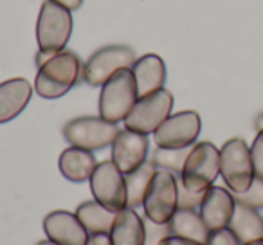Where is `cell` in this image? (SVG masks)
<instances>
[{
	"label": "cell",
	"instance_id": "obj_8",
	"mask_svg": "<svg viewBox=\"0 0 263 245\" xmlns=\"http://www.w3.org/2000/svg\"><path fill=\"white\" fill-rule=\"evenodd\" d=\"M136 60V52L128 45H106L87 60L81 80L90 87H103L116 72L132 69Z\"/></svg>",
	"mask_w": 263,
	"mask_h": 245
},
{
	"label": "cell",
	"instance_id": "obj_18",
	"mask_svg": "<svg viewBox=\"0 0 263 245\" xmlns=\"http://www.w3.org/2000/svg\"><path fill=\"white\" fill-rule=\"evenodd\" d=\"M108 236L112 245H143L144 223L139 213L128 205L117 211Z\"/></svg>",
	"mask_w": 263,
	"mask_h": 245
},
{
	"label": "cell",
	"instance_id": "obj_27",
	"mask_svg": "<svg viewBox=\"0 0 263 245\" xmlns=\"http://www.w3.org/2000/svg\"><path fill=\"white\" fill-rule=\"evenodd\" d=\"M251 159L254 166V175L263 179V130L256 134L254 141L251 144Z\"/></svg>",
	"mask_w": 263,
	"mask_h": 245
},
{
	"label": "cell",
	"instance_id": "obj_30",
	"mask_svg": "<svg viewBox=\"0 0 263 245\" xmlns=\"http://www.w3.org/2000/svg\"><path fill=\"white\" fill-rule=\"evenodd\" d=\"M164 245H205V243H198V241L187 240V238H180V236H170L168 240L164 241Z\"/></svg>",
	"mask_w": 263,
	"mask_h": 245
},
{
	"label": "cell",
	"instance_id": "obj_7",
	"mask_svg": "<svg viewBox=\"0 0 263 245\" xmlns=\"http://www.w3.org/2000/svg\"><path fill=\"white\" fill-rule=\"evenodd\" d=\"M119 128L116 123L92 116L76 117V119L69 121L63 126V137L70 146L83 148L88 152L103 150L106 146H112L116 141Z\"/></svg>",
	"mask_w": 263,
	"mask_h": 245
},
{
	"label": "cell",
	"instance_id": "obj_13",
	"mask_svg": "<svg viewBox=\"0 0 263 245\" xmlns=\"http://www.w3.org/2000/svg\"><path fill=\"white\" fill-rule=\"evenodd\" d=\"M44 233L47 240L62 245H85L88 233L76 216V213L58 209L44 218Z\"/></svg>",
	"mask_w": 263,
	"mask_h": 245
},
{
	"label": "cell",
	"instance_id": "obj_4",
	"mask_svg": "<svg viewBox=\"0 0 263 245\" xmlns=\"http://www.w3.org/2000/svg\"><path fill=\"white\" fill-rule=\"evenodd\" d=\"M137 96V87L132 69H123L116 72L99 92V116L110 123L124 121L134 108Z\"/></svg>",
	"mask_w": 263,
	"mask_h": 245
},
{
	"label": "cell",
	"instance_id": "obj_19",
	"mask_svg": "<svg viewBox=\"0 0 263 245\" xmlns=\"http://www.w3.org/2000/svg\"><path fill=\"white\" fill-rule=\"evenodd\" d=\"M227 227L233 231V234L238 238L240 243L263 238V216L259 215L258 209L249 208L240 202H236V205H234V213Z\"/></svg>",
	"mask_w": 263,
	"mask_h": 245
},
{
	"label": "cell",
	"instance_id": "obj_20",
	"mask_svg": "<svg viewBox=\"0 0 263 245\" xmlns=\"http://www.w3.org/2000/svg\"><path fill=\"white\" fill-rule=\"evenodd\" d=\"M168 223L173 236L187 238L198 243H205L211 233L197 209H177Z\"/></svg>",
	"mask_w": 263,
	"mask_h": 245
},
{
	"label": "cell",
	"instance_id": "obj_25",
	"mask_svg": "<svg viewBox=\"0 0 263 245\" xmlns=\"http://www.w3.org/2000/svg\"><path fill=\"white\" fill-rule=\"evenodd\" d=\"M233 195L236 202L249 205V208H254L259 211V209H263V179L254 177V180H252V184L247 190L241 191V193H233Z\"/></svg>",
	"mask_w": 263,
	"mask_h": 245
},
{
	"label": "cell",
	"instance_id": "obj_9",
	"mask_svg": "<svg viewBox=\"0 0 263 245\" xmlns=\"http://www.w3.org/2000/svg\"><path fill=\"white\" fill-rule=\"evenodd\" d=\"M177 198H179V177L157 169L144 198V216L154 222L168 223L173 213L177 211Z\"/></svg>",
	"mask_w": 263,
	"mask_h": 245
},
{
	"label": "cell",
	"instance_id": "obj_22",
	"mask_svg": "<svg viewBox=\"0 0 263 245\" xmlns=\"http://www.w3.org/2000/svg\"><path fill=\"white\" fill-rule=\"evenodd\" d=\"M155 166L150 161L141 164L137 169L130 173H124V184H126V205L132 209H137L144 204V198L150 190V184L155 175Z\"/></svg>",
	"mask_w": 263,
	"mask_h": 245
},
{
	"label": "cell",
	"instance_id": "obj_15",
	"mask_svg": "<svg viewBox=\"0 0 263 245\" xmlns=\"http://www.w3.org/2000/svg\"><path fill=\"white\" fill-rule=\"evenodd\" d=\"M33 87L26 78H13L0 83V125L9 123L29 105Z\"/></svg>",
	"mask_w": 263,
	"mask_h": 245
},
{
	"label": "cell",
	"instance_id": "obj_26",
	"mask_svg": "<svg viewBox=\"0 0 263 245\" xmlns=\"http://www.w3.org/2000/svg\"><path fill=\"white\" fill-rule=\"evenodd\" d=\"M202 198H204V193H195V191H190L187 187H184L182 184L179 182V198H177V209H197L200 208Z\"/></svg>",
	"mask_w": 263,
	"mask_h": 245
},
{
	"label": "cell",
	"instance_id": "obj_21",
	"mask_svg": "<svg viewBox=\"0 0 263 245\" xmlns=\"http://www.w3.org/2000/svg\"><path fill=\"white\" fill-rule=\"evenodd\" d=\"M116 211L105 208L96 200H87L78 205L76 216L88 234H108L112 229V223L116 220Z\"/></svg>",
	"mask_w": 263,
	"mask_h": 245
},
{
	"label": "cell",
	"instance_id": "obj_1",
	"mask_svg": "<svg viewBox=\"0 0 263 245\" xmlns=\"http://www.w3.org/2000/svg\"><path fill=\"white\" fill-rule=\"evenodd\" d=\"M83 76V63L72 51L52 54L38 67L34 78V90L40 98L58 99L78 85Z\"/></svg>",
	"mask_w": 263,
	"mask_h": 245
},
{
	"label": "cell",
	"instance_id": "obj_31",
	"mask_svg": "<svg viewBox=\"0 0 263 245\" xmlns=\"http://www.w3.org/2000/svg\"><path fill=\"white\" fill-rule=\"evenodd\" d=\"M51 2H56V4L63 6V8H67L69 11H76V9H80L81 4H83V0H51Z\"/></svg>",
	"mask_w": 263,
	"mask_h": 245
},
{
	"label": "cell",
	"instance_id": "obj_23",
	"mask_svg": "<svg viewBox=\"0 0 263 245\" xmlns=\"http://www.w3.org/2000/svg\"><path fill=\"white\" fill-rule=\"evenodd\" d=\"M191 152L190 148H155L152 154V164L155 166V169H162V172H170L173 175L179 177L180 172L184 168L187 155Z\"/></svg>",
	"mask_w": 263,
	"mask_h": 245
},
{
	"label": "cell",
	"instance_id": "obj_17",
	"mask_svg": "<svg viewBox=\"0 0 263 245\" xmlns=\"http://www.w3.org/2000/svg\"><path fill=\"white\" fill-rule=\"evenodd\" d=\"M96 166H98V161L94 157V152L83 150L78 146L65 148L58 159V168L62 175L76 184L90 180Z\"/></svg>",
	"mask_w": 263,
	"mask_h": 245
},
{
	"label": "cell",
	"instance_id": "obj_28",
	"mask_svg": "<svg viewBox=\"0 0 263 245\" xmlns=\"http://www.w3.org/2000/svg\"><path fill=\"white\" fill-rule=\"evenodd\" d=\"M205 245H241V243L238 241V238L234 236L229 227H223V229L211 231Z\"/></svg>",
	"mask_w": 263,
	"mask_h": 245
},
{
	"label": "cell",
	"instance_id": "obj_5",
	"mask_svg": "<svg viewBox=\"0 0 263 245\" xmlns=\"http://www.w3.org/2000/svg\"><path fill=\"white\" fill-rule=\"evenodd\" d=\"M220 175L231 193H241L254 180L251 146L241 137H233L220 148Z\"/></svg>",
	"mask_w": 263,
	"mask_h": 245
},
{
	"label": "cell",
	"instance_id": "obj_29",
	"mask_svg": "<svg viewBox=\"0 0 263 245\" xmlns=\"http://www.w3.org/2000/svg\"><path fill=\"white\" fill-rule=\"evenodd\" d=\"M85 245H112L108 234H88V240Z\"/></svg>",
	"mask_w": 263,
	"mask_h": 245
},
{
	"label": "cell",
	"instance_id": "obj_34",
	"mask_svg": "<svg viewBox=\"0 0 263 245\" xmlns=\"http://www.w3.org/2000/svg\"><path fill=\"white\" fill-rule=\"evenodd\" d=\"M36 245H62V243H56V241H52V240H44V241H38Z\"/></svg>",
	"mask_w": 263,
	"mask_h": 245
},
{
	"label": "cell",
	"instance_id": "obj_16",
	"mask_svg": "<svg viewBox=\"0 0 263 245\" xmlns=\"http://www.w3.org/2000/svg\"><path fill=\"white\" fill-rule=\"evenodd\" d=\"M132 74L136 80L139 98H144V96L164 88L166 65L159 54H144L137 58L136 63L132 65Z\"/></svg>",
	"mask_w": 263,
	"mask_h": 245
},
{
	"label": "cell",
	"instance_id": "obj_6",
	"mask_svg": "<svg viewBox=\"0 0 263 245\" xmlns=\"http://www.w3.org/2000/svg\"><path fill=\"white\" fill-rule=\"evenodd\" d=\"M173 105L175 99L168 88H161L154 94L139 98L124 119V128L150 136L172 116Z\"/></svg>",
	"mask_w": 263,
	"mask_h": 245
},
{
	"label": "cell",
	"instance_id": "obj_10",
	"mask_svg": "<svg viewBox=\"0 0 263 245\" xmlns=\"http://www.w3.org/2000/svg\"><path fill=\"white\" fill-rule=\"evenodd\" d=\"M88 182H90V191L96 202L116 213L126 208L124 173L112 161L98 162Z\"/></svg>",
	"mask_w": 263,
	"mask_h": 245
},
{
	"label": "cell",
	"instance_id": "obj_24",
	"mask_svg": "<svg viewBox=\"0 0 263 245\" xmlns=\"http://www.w3.org/2000/svg\"><path fill=\"white\" fill-rule=\"evenodd\" d=\"M144 223V240L143 245H164V241L172 236V229H170V223H161L154 222V220L143 218Z\"/></svg>",
	"mask_w": 263,
	"mask_h": 245
},
{
	"label": "cell",
	"instance_id": "obj_11",
	"mask_svg": "<svg viewBox=\"0 0 263 245\" xmlns=\"http://www.w3.org/2000/svg\"><path fill=\"white\" fill-rule=\"evenodd\" d=\"M202 130V119L195 110L172 114L154 132L159 148H190L197 143Z\"/></svg>",
	"mask_w": 263,
	"mask_h": 245
},
{
	"label": "cell",
	"instance_id": "obj_14",
	"mask_svg": "<svg viewBox=\"0 0 263 245\" xmlns=\"http://www.w3.org/2000/svg\"><path fill=\"white\" fill-rule=\"evenodd\" d=\"M234 205H236L234 195L227 187L211 186L204 191V198H202L198 213H200L205 225L209 227V231H216L229 225L231 216L234 213Z\"/></svg>",
	"mask_w": 263,
	"mask_h": 245
},
{
	"label": "cell",
	"instance_id": "obj_2",
	"mask_svg": "<svg viewBox=\"0 0 263 245\" xmlns=\"http://www.w3.org/2000/svg\"><path fill=\"white\" fill-rule=\"evenodd\" d=\"M72 11L63 6L45 0L36 20V42L38 51L44 54H58L65 51L72 34Z\"/></svg>",
	"mask_w": 263,
	"mask_h": 245
},
{
	"label": "cell",
	"instance_id": "obj_3",
	"mask_svg": "<svg viewBox=\"0 0 263 245\" xmlns=\"http://www.w3.org/2000/svg\"><path fill=\"white\" fill-rule=\"evenodd\" d=\"M220 177V150L209 141H200L191 146L179 182L195 193H204Z\"/></svg>",
	"mask_w": 263,
	"mask_h": 245
},
{
	"label": "cell",
	"instance_id": "obj_33",
	"mask_svg": "<svg viewBox=\"0 0 263 245\" xmlns=\"http://www.w3.org/2000/svg\"><path fill=\"white\" fill-rule=\"evenodd\" d=\"M241 245H263V238H259V240H252V241H247V243H241Z\"/></svg>",
	"mask_w": 263,
	"mask_h": 245
},
{
	"label": "cell",
	"instance_id": "obj_12",
	"mask_svg": "<svg viewBox=\"0 0 263 245\" xmlns=\"http://www.w3.org/2000/svg\"><path fill=\"white\" fill-rule=\"evenodd\" d=\"M148 152H150L148 136L124 128L119 130L116 141L112 143V162L123 173H130L146 162Z\"/></svg>",
	"mask_w": 263,
	"mask_h": 245
},
{
	"label": "cell",
	"instance_id": "obj_32",
	"mask_svg": "<svg viewBox=\"0 0 263 245\" xmlns=\"http://www.w3.org/2000/svg\"><path fill=\"white\" fill-rule=\"evenodd\" d=\"M254 128H256V132L263 130V112L256 116V119H254Z\"/></svg>",
	"mask_w": 263,
	"mask_h": 245
}]
</instances>
